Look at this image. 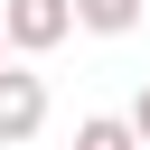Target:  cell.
<instances>
[{
  "label": "cell",
  "instance_id": "cell-1",
  "mask_svg": "<svg viewBox=\"0 0 150 150\" xmlns=\"http://www.w3.org/2000/svg\"><path fill=\"white\" fill-rule=\"evenodd\" d=\"M75 38V9L66 0H0V47L9 56H56Z\"/></svg>",
  "mask_w": 150,
  "mask_h": 150
},
{
  "label": "cell",
  "instance_id": "cell-2",
  "mask_svg": "<svg viewBox=\"0 0 150 150\" xmlns=\"http://www.w3.org/2000/svg\"><path fill=\"white\" fill-rule=\"evenodd\" d=\"M38 131H47V75L28 56H0V150H19Z\"/></svg>",
  "mask_w": 150,
  "mask_h": 150
},
{
  "label": "cell",
  "instance_id": "cell-3",
  "mask_svg": "<svg viewBox=\"0 0 150 150\" xmlns=\"http://www.w3.org/2000/svg\"><path fill=\"white\" fill-rule=\"evenodd\" d=\"M66 9H75V28H94V38H131L150 0H66Z\"/></svg>",
  "mask_w": 150,
  "mask_h": 150
},
{
  "label": "cell",
  "instance_id": "cell-4",
  "mask_svg": "<svg viewBox=\"0 0 150 150\" xmlns=\"http://www.w3.org/2000/svg\"><path fill=\"white\" fill-rule=\"evenodd\" d=\"M75 150H141V141H131L122 112H84V122H75Z\"/></svg>",
  "mask_w": 150,
  "mask_h": 150
},
{
  "label": "cell",
  "instance_id": "cell-5",
  "mask_svg": "<svg viewBox=\"0 0 150 150\" xmlns=\"http://www.w3.org/2000/svg\"><path fill=\"white\" fill-rule=\"evenodd\" d=\"M122 122H131V141L150 150V75H141V94H131V112H122Z\"/></svg>",
  "mask_w": 150,
  "mask_h": 150
},
{
  "label": "cell",
  "instance_id": "cell-6",
  "mask_svg": "<svg viewBox=\"0 0 150 150\" xmlns=\"http://www.w3.org/2000/svg\"><path fill=\"white\" fill-rule=\"evenodd\" d=\"M0 56H9V47H0Z\"/></svg>",
  "mask_w": 150,
  "mask_h": 150
}]
</instances>
